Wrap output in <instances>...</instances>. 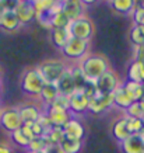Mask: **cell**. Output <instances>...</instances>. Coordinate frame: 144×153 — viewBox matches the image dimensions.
Returning a JSON list of instances; mask_svg holds the SVG:
<instances>
[{
    "label": "cell",
    "instance_id": "cell-13",
    "mask_svg": "<svg viewBox=\"0 0 144 153\" xmlns=\"http://www.w3.org/2000/svg\"><path fill=\"white\" fill-rule=\"evenodd\" d=\"M17 108H18L20 115L23 118V122H35L39 120V117L43 112V108H41L35 102H23Z\"/></svg>",
    "mask_w": 144,
    "mask_h": 153
},
{
    "label": "cell",
    "instance_id": "cell-4",
    "mask_svg": "<svg viewBox=\"0 0 144 153\" xmlns=\"http://www.w3.org/2000/svg\"><path fill=\"white\" fill-rule=\"evenodd\" d=\"M67 30H69L70 37L84 39V41H90L94 35V23L91 21L90 17L84 16V17H80L77 20L70 21Z\"/></svg>",
    "mask_w": 144,
    "mask_h": 153
},
{
    "label": "cell",
    "instance_id": "cell-39",
    "mask_svg": "<svg viewBox=\"0 0 144 153\" xmlns=\"http://www.w3.org/2000/svg\"><path fill=\"white\" fill-rule=\"evenodd\" d=\"M6 10H4V7H3V4H1V3H0V17H1V14L4 13Z\"/></svg>",
    "mask_w": 144,
    "mask_h": 153
},
{
    "label": "cell",
    "instance_id": "cell-5",
    "mask_svg": "<svg viewBox=\"0 0 144 153\" xmlns=\"http://www.w3.org/2000/svg\"><path fill=\"white\" fill-rule=\"evenodd\" d=\"M23 118L20 115L17 107H9L0 110V128L7 134H13L14 131L23 126Z\"/></svg>",
    "mask_w": 144,
    "mask_h": 153
},
{
    "label": "cell",
    "instance_id": "cell-49",
    "mask_svg": "<svg viewBox=\"0 0 144 153\" xmlns=\"http://www.w3.org/2000/svg\"><path fill=\"white\" fill-rule=\"evenodd\" d=\"M60 153H62V152H60Z\"/></svg>",
    "mask_w": 144,
    "mask_h": 153
},
{
    "label": "cell",
    "instance_id": "cell-40",
    "mask_svg": "<svg viewBox=\"0 0 144 153\" xmlns=\"http://www.w3.org/2000/svg\"><path fill=\"white\" fill-rule=\"evenodd\" d=\"M140 104H141V107H143V110H144V96H143V98L140 100Z\"/></svg>",
    "mask_w": 144,
    "mask_h": 153
},
{
    "label": "cell",
    "instance_id": "cell-34",
    "mask_svg": "<svg viewBox=\"0 0 144 153\" xmlns=\"http://www.w3.org/2000/svg\"><path fill=\"white\" fill-rule=\"evenodd\" d=\"M51 105L56 107V108H62V110H67V111H69V97H67V96H63V94H59Z\"/></svg>",
    "mask_w": 144,
    "mask_h": 153
},
{
    "label": "cell",
    "instance_id": "cell-20",
    "mask_svg": "<svg viewBox=\"0 0 144 153\" xmlns=\"http://www.w3.org/2000/svg\"><path fill=\"white\" fill-rule=\"evenodd\" d=\"M112 101H113V105L116 107V108H119V110H122V111H126V110L134 102L127 96V93L123 90L122 86H119V87L112 93Z\"/></svg>",
    "mask_w": 144,
    "mask_h": 153
},
{
    "label": "cell",
    "instance_id": "cell-21",
    "mask_svg": "<svg viewBox=\"0 0 144 153\" xmlns=\"http://www.w3.org/2000/svg\"><path fill=\"white\" fill-rule=\"evenodd\" d=\"M69 39L70 34L67 28H51V41L55 48L62 51Z\"/></svg>",
    "mask_w": 144,
    "mask_h": 153
},
{
    "label": "cell",
    "instance_id": "cell-38",
    "mask_svg": "<svg viewBox=\"0 0 144 153\" xmlns=\"http://www.w3.org/2000/svg\"><path fill=\"white\" fill-rule=\"evenodd\" d=\"M80 1H81V3L87 7V6H91V4H94V3H97L98 0H80Z\"/></svg>",
    "mask_w": 144,
    "mask_h": 153
},
{
    "label": "cell",
    "instance_id": "cell-7",
    "mask_svg": "<svg viewBox=\"0 0 144 153\" xmlns=\"http://www.w3.org/2000/svg\"><path fill=\"white\" fill-rule=\"evenodd\" d=\"M120 83L122 82L119 80V76H118L113 70L109 69L95 82V87H97V90L99 93L112 94L119 86H120Z\"/></svg>",
    "mask_w": 144,
    "mask_h": 153
},
{
    "label": "cell",
    "instance_id": "cell-42",
    "mask_svg": "<svg viewBox=\"0 0 144 153\" xmlns=\"http://www.w3.org/2000/svg\"><path fill=\"white\" fill-rule=\"evenodd\" d=\"M141 87H143V91H144V80L141 82Z\"/></svg>",
    "mask_w": 144,
    "mask_h": 153
},
{
    "label": "cell",
    "instance_id": "cell-16",
    "mask_svg": "<svg viewBox=\"0 0 144 153\" xmlns=\"http://www.w3.org/2000/svg\"><path fill=\"white\" fill-rule=\"evenodd\" d=\"M56 87L59 90V93L63 94V96H67L69 97L71 93H74L76 91V84H74V77H73V72H71V68L67 66V69L63 74H62V77L57 80V83H56Z\"/></svg>",
    "mask_w": 144,
    "mask_h": 153
},
{
    "label": "cell",
    "instance_id": "cell-19",
    "mask_svg": "<svg viewBox=\"0 0 144 153\" xmlns=\"http://www.w3.org/2000/svg\"><path fill=\"white\" fill-rule=\"evenodd\" d=\"M126 80L141 83L144 80V62L140 60H132V63L127 66L126 70Z\"/></svg>",
    "mask_w": 144,
    "mask_h": 153
},
{
    "label": "cell",
    "instance_id": "cell-48",
    "mask_svg": "<svg viewBox=\"0 0 144 153\" xmlns=\"http://www.w3.org/2000/svg\"><path fill=\"white\" fill-rule=\"evenodd\" d=\"M143 120H144V118H143Z\"/></svg>",
    "mask_w": 144,
    "mask_h": 153
},
{
    "label": "cell",
    "instance_id": "cell-41",
    "mask_svg": "<svg viewBox=\"0 0 144 153\" xmlns=\"http://www.w3.org/2000/svg\"><path fill=\"white\" fill-rule=\"evenodd\" d=\"M1 91H3V84H1V80H0V96H1Z\"/></svg>",
    "mask_w": 144,
    "mask_h": 153
},
{
    "label": "cell",
    "instance_id": "cell-23",
    "mask_svg": "<svg viewBox=\"0 0 144 153\" xmlns=\"http://www.w3.org/2000/svg\"><path fill=\"white\" fill-rule=\"evenodd\" d=\"M109 6L118 14H132L137 6V0H109Z\"/></svg>",
    "mask_w": 144,
    "mask_h": 153
},
{
    "label": "cell",
    "instance_id": "cell-27",
    "mask_svg": "<svg viewBox=\"0 0 144 153\" xmlns=\"http://www.w3.org/2000/svg\"><path fill=\"white\" fill-rule=\"evenodd\" d=\"M45 138L48 139L49 145H52V146H57V145H59L62 140H63V138H65L63 128L52 126L51 129H48V132L45 134Z\"/></svg>",
    "mask_w": 144,
    "mask_h": 153
},
{
    "label": "cell",
    "instance_id": "cell-24",
    "mask_svg": "<svg viewBox=\"0 0 144 153\" xmlns=\"http://www.w3.org/2000/svg\"><path fill=\"white\" fill-rule=\"evenodd\" d=\"M59 90L56 87V84H52V83H45V86L42 87V91L39 94V100L42 101L43 107H48L51 105L52 102L55 101V98L59 96Z\"/></svg>",
    "mask_w": 144,
    "mask_h": 153
},
{
    "label": "cell",
    "instance_id": "cell-18",
    "mask_svg": "<svg viewBox=\"0 0 144 153\" xmlns=\"http://www.w3.org/2000/svg\"><path fill=\"white\" fill-rule=\"evenodd\" d=\"M21 24L14 11H4L0 17V30H3L6 33H15L18 31Z\"/></svg>",
    "mask_w": 144,
    "mask_h": 153
},
{
    "label": "cell",
    "instance_id": "cell-32",
    "mask_svg": "<svg viewBox=\"0 0 144 153\" xmlns=\"http://www.w3.org/2000/svg\"><path fill=\"white\" fill-rule=\"evenodd\" d=\"M130 16L134 25H143L144 27V3H137V6L132 11Z\"/></svg>",
    "mask_w": 144,
    "mask_h": 153
},
{
    "label": "cell",
    "instance_id": "cell-46",
    "mask_svg": "<svg viewBox=\"0 0 144 153\" xmlns=\"http://www.w3.org/2000/svg\"><path fill=\"white\" fill-rule=\"evenodd\" d=\"M141 135H143V138H144V131H143V134H141Z\"/></svg>",
    "mask_w": 144,
    "mask_h": 153
},
{
    "label": "cell",
    "instance_id": "cell-2",
    "mask_svg": "<svg viewBox=\"0 0 144 153\" xmlns=\"http://www.w3.org/2000/svg\"><path fill=\"white\" fill-rule=\"evenodd\" d=\"M43 86H45V80L42 79L37 66L28 68L23 72L20 79V88L24 94H27L29 97H39Z\"/></svg>",
    "mask_w": 144,
    "mask_h": 153
},
{
    "label": "cell",
    "instance_id": "cell-26",
    "mask_svg": "<svg viewBox=\"0 0 144 153\" xmlns=\"http://www.w3.org/2000/svg\"><path fill=\"white\" fill-rule=\"evenodd\" d=\"M129 39L134 48L144 45V27L143 25H133L129 31Z\"/></svg>",
    "mask_w": 144,
    "mask_h": 153
},
{
    "label": "cell",
    "instance_id": "cell-35",
    "mask_svg": "<svg viewBox=\"0 0 144 153\" xmlns=\"http://www.w3.org/2000/svg\"><path fill=\"white\" fill-rule=\"evenodd\" d=\"M0 3L3 4L6 11H14L20 4V0H0Z\"/></svg>",
    "mask_w": 144,
    "mask_h": 153
},
{
    "label": "cell",
    "instance_id": "cell-3",
    "mask_svg": "<svg viewBox=\"0 0 144 153\" xmlns=\"http://www.w3.org/2000/svg\"><path fill=\"white\" fill-rule=\"evenodd\" d=\"M37 69L41 73L42 79L45 80V83L56 84L57 80L62 77V74L66 72L67 65L60 59H46L42 60L37 66Z\"/></svg>",
    "mask_w": 144,
    "mask_h": 153
},
{
    "label": "cell",
    "instance_id": "cell-30",
    "mask_svg": "<svg viewBox=\"0 0 144 153\" xmlns=\"http://www.w3.org/2000/svg\"><path fill=\"white\" fill-rule=\"evenodd\" d=\"M10 140H11L15 146L23 148V149H28L29 142H31V139H28L27 136L21 132V129H17V131H14L13 134H10Z\"/></svg>",
    "mask_w": 144,
    "mask_h": 153
},
{
    "label": "cell",
    "instance_id": "cell-33",
    "mask_svg": "<svg viewBox=\"0 0 144 153\" xmlns=\"http://www.w3.org/2000/svg\"><path fill=\"white\" fill-rule=\"evenodd\" d=\"M126 117H132V118H144V110L140 101H134L127 110L125 111Z\"/></svg>",
    "mask_w": 144,
    "mask_h": 153
},
{
    "label": "cell",
    "instance_id": "cell-47",
    "mask_svg": "<svg viewBox=\"0 0 144 153\" xmlns=\"http://www.w3.org/2000/svg\"><path fill=\"white\" fill-rule=\"evenodd\" d=\"M0 110H1V108H0Z\"/></svg>",
    "mask_w": 144,
    "mask_h": 153
},
{
    "label": "cell",
    "instance_id": "cell-6",
    "mask_svg": "<svg viewBox=\"0 0 144 153\" xmlns=\"http://www.w3.org/2000/svg\"><path fill=\"white\" fill-rule=\"evenodd\" d=\"M90 49V41H84L79 38L70 37L65 48L62 49V53L65 58L71 60H81L85 55H88Z\"/></svg>",
    "mask_w": 144,
    "mask_h": 153
},
{
    "label": "cell",
    "instance_id": "cell-44",
    "mask_svg": "<svg viewBox=\"0 0 144 153\" xmlns=\"http://www.w3.org/2000/svg\"><path fill=\"white\" fill-rule=\"evenodd\" d=\"M20 1H32V0H20Z\"/></svg>",
    "mask_w": 144,
    "mask_h": 153
},
{
    "label": "cell",
    "instance_id": "cell-1",
    "mask_svg": "<svg viewBox=\"0 0 144 153\" xmlns=\"http://www.w3.org/2000/svg\"><path fill=\"white\" fill-rule=\"evenodd\" d=\"M77 68H79L80 72L83 73V76L88 82L95 83L107 70H109V63H108V59L104 55L88 53V55L84 56L81 60H79V66Z\"/></svg>",
    "mask_w": 144,
    "mask_h": 153
},
{
    "label": "cell",
    "instance_id": "cell-8",
    "mask_svg": "<svg viewBox=\"0 0 144 153\" xmlns=\"http://www.w3.org/2000/svg\"><path fill=\"white\" fill-rule=\"evenodd\" d=\"M88 98L84 96L83 91L76 90L74 93L69 96V112L71 117H79L84 115L88 111Z\"/></svg>",
    "mask_w": 144,
    "mask_h": 153
},
{
    "label": "cell",
    "instance_id": "cell-17",
    "mask_svg": "<svg viewBox=\"0 0 144 153\" xmlns=\"http://www.w3.org/2000/svg\"><path fill=\"white\" fill-rule=\"evenodd\" d=\"M111 134H112V138L116 140L118 143H122L123 140L130 136V132L127 131V126H126V115L119 117V118H116L112 122Z\"/></svg>",
    "mask_w": 144,
    "mask_h": 153
},
{
    "label": "cell",
    "instance_id": "cell-25",
    "mask_svg": "<svg viewBox=\"0 0 144 153\" xmlns=\"http://www.w3.org/2000/svg\"><path fill=\"white\" fill-rule=\"evenodd\" d=\"M57 146H59L62 153H80L83 149V140L63 138V140Z\"/></svg>",
    "mask_w": 144,
    "mask_h": 153
},
{
    "label": "cell",
    "instance_id": "cell-15",
    "mask_svg": "<svg viewBox=\"0 0 144 153\" xmlns=\"http://www.w3.org/2000/svg\"><path fill=\"white\" fill-rule=\"evenodd\" d=\"M122 153H144L143 135H130L127 139L119 143Z\"/></svg>",
    "mask_w": 144,
    "mask_h": 153
},
{
    "label": "cell",
    "instance_id": "cell-43",
    "mask_svg": "<svg viewBox=\"0 0 144 153\" xmlns=\"http://www.w3.org/2000/svg\"><path fill=\"white\" fill-rule=\"evenodd\" d=\"M34 153H46V150H43V152H34Z\"/></svg>",
    "mask_w": 144,
    "mask_h": 153
},
{
    "label": "cell",
    "instance_id": "cell-11",
    "mask_svg": "<svg viewBox=\"0 0 144 153\" xmlns=\"http://www.w3.org/2000/svg\"><path fill=\"white\" fill-rule=\"evenodd\" d=\"M63 132H65V138L76 140H83L85 136V128L84 124L79 120V117H71L67 124L63 126Z\"/></svg>",
    "mask_w": 144,
    "mask_h": 153
},
{
    "label": "cell",
    "instance_id": "cell-28",
    "mask_svg": "<svg viewBox=\"0 0 144 153\" xmlns=\"http://www.w3.org/2000/svg\"><path fill=\"white\" fill-rule=\"evenodd\" d=\"M126 126H127V131L130 132V135H140L144 131V120L126 117Z\"/></svg>",
    "mask_w": 144,
    "mask_h": 153
},
{
    "label": "cell",
    "instance_id": "cell-9",
    "mask_svg": "<svg viewBox=\"0 0 144 153\" xmlns=\"http://www.w3.org/2000/svg\"><path fill=\"white\" fill-rule=\"evenodd\" d=\"M43 112H45V115L48 117L51 125L57 126V128H63V126L67 124V121L71 118V114H70L67 110L56 108V107H52V105L43 107Z\"/></svg>",
    "mask_w": 144,
    "mask_h": 153
},
{
    "label": "cell",
    "instance_id": "cell-29",
    "mask_svg": "<svg viewBox=\"0 0 144 153\" xmlns=\"http://www.w3.org/2000/svg\"><path fill=\"white\" fill-rule=\"evenodd\" d=\"M51 145L48 142V139L45 136H39V138H34L29 142V146H28V153H34V152H43L46 150Z\"/></svg>",
    "mask_w": 144,
    "mask_h": 153
},
{
    "label": "cell",
    "instance_id": "cell-22",
    "mask_svg": "<svg viewBox=\"0 0 144 153\" xmlns=\"http://www.w3.org/2000/svg\"><path fill=\"white\" fill-rule=\"evenodd\" d=\"M120 86L133 101H140L143 98L144 91L143 87H141V83H136V82H130V80H123Z\"/></svg>",
    "mask_w": 144,
    "mask_h": 153
},
{
    "label": "cell",
    "instance_id": "cell-36",
    "mask_svg": "<svg viewBox=\"0 0 144 153\" xmlns=\"http://www.w3.org/2000/svg\"><path fill=\"white\" fill-rule=\"evenodd\" d=\"M134 60H140V62H144V45L136 48L134 52Z\"/></svg>",
    "mask_w": 144,
    "mask_h": 153
},
{
    "label": "cell",
    "instance_id": "cell-45",
    "mask_svg": "<svg viewBox=\"0 0 144 153\" xmlns=\"http://www.w3.org/2000/svg\"><path fill=\"white\" fill-rule=\"evenodd\" d=\"M0 77H1V70H0Z\"/></svg>",
    "mask_w": 144,
    "mask_h": 153
},
{
    "label": "cell",
    "instance_id": "cell-37",
    "mask_svg": "<svg viewBox=\"0 0 144 153\" xmlns=\"http://www.w3.org/2000/svg\"><path fill=\"white\" fill-rule=\"evenodd\" d=\"M0 153H13V149L10 145L0 142Z\"/></svg>",
    "mask_w": 144,
    "mask_h": 153
},
{
    "label": "cell",
    "instance_id": "cell-14",
    "mask_svg": "<svg viewBox=\"0 0 144 153\" xmlns=\"http://www.w3.org/2000/svg\"><path fill=\"white\" fill-rule=\"evenodd\" d=\"M62 11L70 19V21L85 16V6L80 0H67L62 3Z\"/></svg>",
    "mask_w": 144,
    "mask_h": 153
},
{
    "label": "cell",
    "instance_id": "cell-10",
    "mask_svg": "<svg viewBox=\"0 0 144 153\" xmlns=\"http://www.w3.org/2000/svg\"><path fill=\"white\" fill-rule=\"evenodd\" d=\"M113 105L112 101V94H105L98 91L91 100L88 101V111L93 114H101L109 110Z\"/></svg>",
    "mask_w": 144,
    "mask_h": 153
},
{
    "label": "cell",
    "instance_id": "cell-12",
    "mask_svg": "<svg viewBox=\"0 0 144 153\" xmlns=\"http://www.w3.org/2000/svg\"><path fill=\"white\" fill-rule=\"evenodd\" d=\"M14 13L21 25H28L34 19H37V10L34 7L32 1H20Z\"/></svg>",
    "mask_w": 144,
    "mask_h": 153
},
{
    "label": "cell",
    "instance_id": "cell-31",
    "mask_svg": "<svg viewBox=\"0 0 144 153\" xmlns=\"http://www.w3.org/2000/svg\"><path fill=\"white\" fill-rule=\"evenodd\" d=\"M70 24V19L66 16L63 11H57L55 17L51 21V28H67Z\"/></svg>",
    "mask_w": 144,
    "mask_h": 153
}]
</instances>
